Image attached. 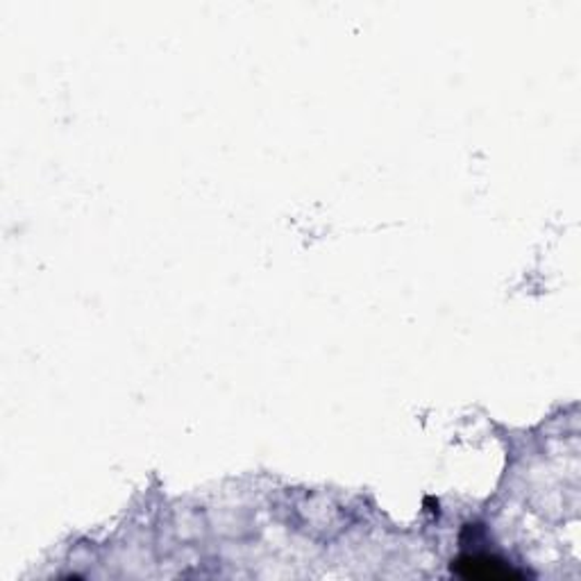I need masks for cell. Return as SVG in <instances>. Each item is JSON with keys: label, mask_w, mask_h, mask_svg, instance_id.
Masks as SVG:
<instances>
[{"label": "cell", "mask_w": 581, "mask_h": 581, "mask_svg": "<svg viewBox=\"0 0 581 581\" xmlns=\"http://www.w3.org/2000/svg\"><path fill=\"white\" fill-rule=\"evenodd\" d=\"M452 572L463 579H480V581H513L522 579L520 570H513L505 559L477 552V555H461L452 561Z\"/></svg>", "instance_id": "cell-1"}]
</instances>
